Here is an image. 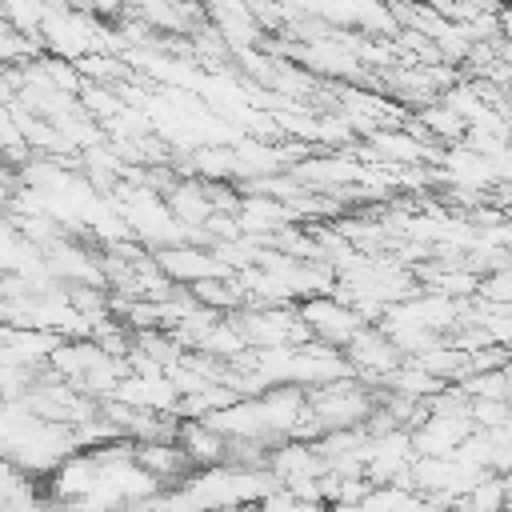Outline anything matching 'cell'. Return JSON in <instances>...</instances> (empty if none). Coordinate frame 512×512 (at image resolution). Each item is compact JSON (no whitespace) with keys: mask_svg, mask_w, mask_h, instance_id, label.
Returning <instances> with one entry per match:
<instances>
[{"mask_svg":"<svg viewBox=\"0 0 512 512\" xmlns=\"http://www.w3.org/2000/svg\"><path fill=\"white\" fill-rule=\"evenodd\" d=\"M156 264H160L172 280H192V284L212 280V276H224V268H220L216 260H208L204 252H160Z\"/></svg>","mask_w":512,"mask_h":512,"instance_id":"3","label":"cell"},{"mask_svg":"<svg viewBox=\"0 0 512 512\" xmlns=\"http://www.w3.org/2000/svg\"><path fill=\"white\" fill-rule=\"evenodd\" d=\"M484 292H488V296H496V300H512V268H504L500 276H492Z\"/></svg>","mask_w":512,"mask_h":512,"instance_id":"7","label":"cell"},{"mask_svg":"<svg viewBox=\"0 0 512 512\" xmlns=\"http://www.w3.org/2000/svg\"><path fill=\"white\" fill-rule=\"evenodd\" d=\"M192 300H200L204 308H232L240 300L236 284H224V280H200L192 284Z\"/></svg>","mask_w":512,"mask_h":512,"instance_id":"4","label":"cell"},{"mask_svg":"<svg viewBox=\"0 0 512 512\" xmlns=\"http://www.w3.org/2000/svg\"><path fill=\"white\" fill-rule=\"evenodd\" d=\"M496 16H500V32H504V36H508V44H512V8H500Z\"/></svg>","mask_w":512,"mask_h":512,"instance_id":"8","label":"cell"},{"mask_svg":"<svg viewBox=\"0 0 512 512\" xmlns=\"http://www.w3.org/2000/svg\"><path fill=\"white\" fill-rule=\"evenodd\" d=\"M44 72H48V80H52L60 92H64V88H68V92L76 88V72H72L64 60H48V64H44Z\"/></svg>","mask_w":512,"mask_h":512,"instance_id":"6","label":"cell"},{"mask_svg":"<svg viewBox=\"0 0 512 512\" xmlns=\"http://www.w3.org/2000/svg\"><path fill=\"white\" fill-rule=\"evenodd\" d=\"M424 124H432L440 136H456V132L464 128V116L444 104V108H428V112H424Z\"/></svg>","mask_w":512,"mask_h":512,"instance_id":"5","label":"cell"},{"mask_svg":"<svg viewBox=\"0 0 512 512\" xmlns=\"http://www.w3.org/2000/svg\"><path fill=\"white\" fill-rule=\"evenodd\" d=\"M300 320L312 328V336H320L324 344H352L356 340V332L364 328L360 324V312L356 308H348V304H340V300H332V296H320V300H308L304 308H300Z\"/></svg>","mask_w":512,"mask_h":512,"instance_id":"1","label":"cell"},{"mask_svg":"<svg viewBox=\"0 0 512 512\" xmlns=\"http://www.w3.org/2000/svg\"><path fill=\"white\" fill-rule=\"evenodd\" d=\"M348 360L360 368V372H396V360H400V348H396V340L392 336H384V332H376V328H360L356 332V340L348 344Z\"/></svg>","mask_w":512,"mask_h":512,"instance_id":"2","label":"cell"}]
</instances>
